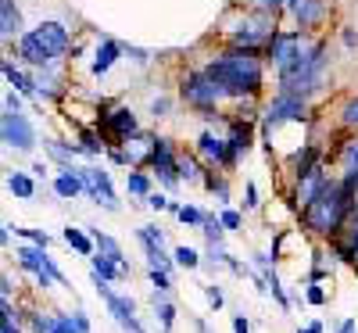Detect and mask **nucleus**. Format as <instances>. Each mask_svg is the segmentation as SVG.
<instances>
[{"label":"nucleus","mask_w":358,"mask_h":333,"mask_svg":"<svg viewBox=\"0 0 358 333\" xmlns=\"http://www.w3.org/2000/svg\"><path fill=\"white\" fill-rule=\"evenodd\" d=\"M222 86H226V97H255L262 90V57L255 47H233L226 50L222 57H215L212 65H208Z\"/></svg>","instance_id":"1"},{"label":"nucleus","mask_w":358,"mask_h":333,"mask_svg":"<svg viewBox=\"0 0 358 333\" xmlns=\"http://www.w3.org/2000/svg\"><path fill=\"white\" fill-rule=\"evenodd\" d=\"M355 194L344 187V183H330L308 208H301V219H305V229L319 233V236H337L341 226L348 222L351 208H355Z\"/></svg>","instance_id":"2"},{"label":"nucleus","mask_w":358,"mask_h":333,"mask_svg":"<svg viewBox=\"0 0 358 333\" xmlns=\"http://www.w3.org/2000/svg\"><path fill=\"white\" fill-rule=\"evenodd\" d=\"M322 72H326V47L322 43H301L297 62L280 76V94L290 97H308L322 86Z\"/></svg>","instance_id":"3"},{"label":"nucleus","mask_w":358,"mask_h":333,"mask_svg":"<svg viewBox=\"0 0 358 333\" xmlns=\"http://www.w3.org/2000/svg\"><path fill=\"white\" fill-rule=\"evenodd\" d=\"M222 97H226V86H222L212 72H208V69L187 76V83H183V101L194 104V108H215Z\"/></svg>","instance_id":"4"},{"label":"nucleus","mask_w":358,"mask_h":333,"mask_svg":"<svg viewBox=\"0 0 358 333\" xmlns=\"http://www.w3.org/2000/svg\"><path fill=\"white\" fill-rule=\"evenodd\" d=\"M151 169H155V176L162 179L165 187H179V183H183V179H179V158L172 155V143L165 136L151 140Z\"/></svg>","instance_id":"5"},{"label":"nucleus","mask_w":358,"mask_h":333,"mask_svg":"<svg viewBox=\"0 0 358 333\" xmlns=\"http://www.w3.org/2000/svg\"><path fill=\"white\" fill-rule=\"evenodd\" d=\"M0 133H4V143L15 147V150H33L36 147V133H33V126H29V118L22 111H4Z\"/></svg>","instance_id":"6"},{"label":"nucleus","mask_w":358,"mask_h":333,"mask_svg":"<svg viewBox=\"0 0 358 333\" xmlns=\"http://www.w3.org/2000/svg\"><path fill=\"white\" fill-rule=\"evenodd\" d=\"M308 115V108H305V97H290V94H280L273 104H268V111H265V126H262V133H268L276 122H301V118Z\"/></svg>","instance_id":"7"},{"label":"nucleus","mask_w":358,"mask_h":333,"mask_svg":"<svg viewBox=\"0 0 358 333\" xmlns=\"http://www.w3.org/2000/svg\"><path fill=\"white\" fill-rule=\"evenodd\" d=\"M79 172H83L86 194L94 197L97 204H104L108 211H118V197H115V187H111V176L104 169H79Z\"/></svg>","instance_id":"8"},{"label":"nucleus","mask_w":358,"mask_h":333,"mask_svg":"<svg viewBox=\"0 0 358 333\" xmlns=\"http://www.w3.org/2000/svg\"><path fill=\"white\" fill-rule=\"evenodd\" d=\"M301 33H273V40H268V54H273V62L280 69V76L297 62V54H301Z\"/></svg>","instance_id":"9"},{"label":"nucleus","mask_w":358,"mask_h":333,"mask_svg":"<svg viewBox=\"0 0 358 333\" xmlns=\"http://www.w3.org/2000/svg\"><path fill=\"white\" fill-rule=\"evenodd\" d=\"M18 57H22L25 65H33V69H47V65L54 62V54L40 43L36 33H22V40H18Z\"/></svg>","instance_id":"10"},{"label":"nucleus","mask_w":358,"mask_h":333,"mask_svg":"<svg viewBox=\"0 0 358 333\" xmlns=\"http://www.w3.org/2000/svg\"><path fill=\"white\" fill-rule=\"evenodd\" d=\"M33 33L40 36V43H43L54 57H62V54L69 50V29H65L62 22H40Z\"/></svg>","instance_id":"11"},{"label":"nucleus","mask_w":358,"mask_h":333,"mask_svg":"<svg viewBox=\"0 0 358 333\" xmlns=\"http://www.w3.org/2000/svg\"><path fill=\"white\" fill-rule=\"evenodd\" d=\"M326 187H330V179H326V172H322V165H315L308 176H301L297 179V204L301 208H308Z\"/></svg>","instance_id":"12"},{"label":"nucleus","mask_w":358,"mask_h":333,"mask_svg":"<svg viewBox=\"0 0 358 333\" xmlns=\"http://www.w3.org/2000/svg\"><path fill=\"white\" fill-rule=\"evenodd\" d=\"M197 147H201V155L204 158H212L215 165H233V155H229V140H222V136H215V133H201V140H197Z\"/></svg>","instance_id":"13"},{"label":"nucleus","mask_w":358,"mask_h":333,"mask_svg":"<svg viewBox=\"0 0 358 333\" xmlns=\"http://www.w3.org/2000/svg\"><path fill=\"white\" fill-rule=\"evenodd\" d=\"M83 190H86V183H83V172H79V169L65 165L62 172L54 176V194H57V197L72 201V197H76V194H83Z\"/></svg>","instance_id":"14"},{"label":"nucleus","mask_w":358,"mask_h":333,"mask_svg":"<svg viewBox=\"0 0 358 333\" xmlns=\"http://www.w3.org/2000/svg\"><path fill=\"white\" fill-rule=\"evenodd\" d=\"M62 240H65L72 251H79L83 258H94V255H97V244H94V233H90V229H76V226H69V229L62 233Z\"/></svg>","instance_id":"15"},{"label":"nucleus","mask_w":358,"mask_h":333,"mask_svg":"<svg viewBox=\"0 0 358 333\" xmlns=\"http://www.w3.org/2000/svg\"><path fill=\"white\" fill-rule=\"evenodd\" d=\"M0 33L22 36V11H18L15 0H0Z\"/></svg>","instance_id":"16"},{"label":"nucleus","mask_w":358,"mask_h":333,"mask_svg":"<svg viewBox=\"0 0 358 333\" xmlns=\"http://www.w3.org/2000/svg\"><path fill=\"white\" fill-rule=\"evenodd\" d=\"M90 233H94V244H97V251H101V255H108L111 262H118V265H122V269L129 272L126 255H122V244H118L115 236H108V233H101V229H90Z\"/></svg>","instance_id":"17"},{"label":"nucleus","mask_w":358,"mask_h":333,"mask_svg":"<svg viewBox=\"0 0 358 333\" xmlns=\"http://www.w3.org/2000/svg\"><path fill=\"white\" fill-rule=\"evenodd\" d=\"M90 272H97V276H101V280H108V283H111V280H122V276H126V269L118 265V262H111L108 255H101V251H97L94 258H90Z\"/></svg>","instance_id":"18"},{"label":"nucleus","mask_w":358,"mask_h":333,"mask_svg":"<svg viewBox=\"0 0 358 333\" xmlns=\"http://www.w3.org/2000/svg\"><path fill=\"white\" fill-rule=\"evenodd\" d=\"M108 126H111V133H115V136H136V118H133V111H129V108L111 111V115H108Z\"/></svg>","instance_id":"19"},{"label":"nucleus","mask_w":358,"mask_h":333,"mask_svg":"<svg viewBox=\"0 0 358 333\" xmlns=\"http://www.w3.org/2000/svg\"><path fill=\"white\" fill-rule=\"evenodd\" d=\"M118 54H122V47H118L115 40H104V43L97 47V54H94V72L104 76V72L115 65V57H118Z\"/></svg>","instance_id":"20"},{"label":"nucleus","mask_w":358,"mask_h":333,"mask_svg":"<svg viewBox=\"0 0 358 333\" xmlns=\"http://www.w3.org/2000/svg\"><path fill=\"white\" fill-rule=\"evenodd\" d=\"M262 40L268 43L273 36H268L265 29H258V25H244V29H236V33H233V43H236V47H255V50H258Z\"/></svg>","instance_id":"21"},{"label":"nucleus","mask_w":358,"mask_h":333,"mask_svg":"<svg viewBox=\"0 0 358 333\" xmlns=\"http://www.w3.org/2000/svg\"><path fill=\"white\" fill-rule=\"evenodd\" d=\"M248 147H251V129H248L244 122H233V133H229V155H233V165H236V158H241Z\"/></svg>","instance_id":"22"},{"label":"nucleus","mask_w":358,"mask_h":333,"mask_svg":"<svg viewBox=\"0 0 358 333\" xmlns=\"http://www.w3.org/2000/svg\"><path fill=\"white\" fill-rule=\"evenodd\" d=\"M8 190H11L15 197H22V201H33V197H36V183H33L25 172H11V176H8Z\"/></svg>","instance_id":"23"},{"label":"nucleus","mask_w":358,"mask_h":333,"mask_svg":"<svg viewBox=\"0 0 358 333\" xmlns=\"http://www.w3.org/2000/svg\"><path fill=\"white\" fill-rule=\"evenodd\" d=\"M155 316H158L162 330L172 333V326H176V305H172V301H165V294H155Z\"/></svg>","instance_id":"24"},{"label":"nucleus","mask_w":358,"mask_h":333,"mask_svg":"<svg viewBox=\"0 0 358 333\" xmlns=\"http://www.w3.org/2000/svg\"><path fill=\"white\" fill-rule=\"evenodd\" d=\"M136 240L143 244V251H155V248L165 244V229L162 226H140L136 229Z\"/></svg>","instance_id":"25"},{"label":"nucleus","mask_w":358,"mask_h":333,"mask_svg":"<svg viewBox=\"0 0 358 333\" xmlns=\"http://www.w3.org/2000/svg\"><path fill=\"white\" fill-rule=\"evenodd\" d=\"M319 15H322V0H305L301 11H297V25H301V29H312V25L319 22Z\"/></svg>","instance_id":"26"},{"label":"nucleus","mask_w":358,"mask_h":333,"mask_svg":"<svg viewBox=\"0 0 358 333\" xmlns=\"http://www.w3.org/2000/svg\"><path fill=\"white\" fill-rule=\"evenodd\" d=\"M126 190L133 197H151V179H147V172H129L126 176Z\"/></svg>","instance_id":"27"},{"label":"nucleus","mask_w":358,"mask_h":333,"mask_svg":"<svg viewBox=\"0 0 358 333\" xmlns=\"http://www.w3.org/2000/svg\"><path fill=\"white\" fill-rule=\"evenodd\" d=\"M4 79H8L15 90H22V94H33V90H36V83H29V79H25V76H22L11 62H4Z\"/></svg>","instance_id":"28"},{"label":"nucleus","mask_w":358,"mask_h":333,"mask_svg":"<svg viewBox=\"0 0 358 333\" xmlns=\"http://www.w3.org/2000/svg\"><path fill=\"white\" fill-rule=\"evenodd\" d=\"M201 233L208 236V244H222V233H226V226H222V219L208 215V219H204V226H201Z\"/></svg>","instance_id":"29"},{"label":"nucleus","mask_w":358,"mask_h":333,"mask_svg":"<svg viewBox=\"0 0 358 333\" xmlns=\"http://www.w3.org/2000/svg\"><path fill=\"white\" fill-rule=\"evenodd\" d=\"M172 258H176L179 269H197V265H201V255H197L194 248H187V244H183V248H176Z\"/></svg>","instance_id":"30"},{"label":"nucleus","mask_w":358,"mask_h":333,"mask_svg":"<svg viewBox=\"0 0 358 333\" xmlns=\"http://www.w3.org/2000/svg\"><path fill=\"white\" fill-rule=\"evenodd\" d=\"M151 287H155V294H169L172 290V276H169L165 269L151 265Z\"/></svg>","instance_id":"31"},{"label":"nucleus","mask_w":358,"mask_h":333,"mask_svg":"<svg viewBox=\"0 0 358 333\" xmlns=\"http://www.w3.org/2000/svg\"><path fill=\"white\" fill-rule=\"evenodd\" d=\"M204 211L201 208H194V204H183V208H179V222H187V226H204Z\"/></svg>","instance_id":"32"},{"label":"nucleus","mask_w":358,"mask_h":333,"mask_svg":"<svg viewBox=\"0 0 358 333\" xmlns=\"http://www.w3.org/2000/svg\"><path fill=\"white\" fill-rule=\"evenodd\" d=\"M204 172L197 169V162L187 155V158H179V179H187V183H194V179H201Z\"/></svg>","instance_id":"33"},{"label":"nucleus","mask_w":358,"mask_h":333,"mask_svg":"<svg viewBox=\"0 0 358 333\" xmlns=\"http://www.w3.org/2000/svg\"><path fill=\"white\" fill-rule=\"evenodd\" d=\"M15 233H18V236H25L29 244H40V248H47V244H50V236H47L43 229H29V226H15Z\"/></svg>","instance_id":"34"},{"label":"nucleus","mask_w":358,"mask_h":333,"mask_svg":"<svg viewBox=\"0 0 358 333\" xmlns=\"http://www.w3.org/2000/svg\"><path fill=\"white\" fill-rule=\"evenodd\" d=\"M29 323H33V333H54V316L33 312V316H29Z\"/></svg>","instance_id":"35"},{"label":"nucleus","mask_w":358,"mask_h":333,"mask_svg":"<svg viewBox=\"0 0 358 333\" xmlns=\"http://www.w3.org/2000/svg\"><path fill=\"white\" fill-rule=\"evenodd\" d=\"M204 297H208V305H212V309H222V305H226V294H222L219 283H208V287H204Z\"/></svg>","instance_id":"36"},{"label":"nucleus","mask_w":358,"mask_h":333,"mask_svg":"<svg viewBox=\"0 0 358 333\" xmlns=\"http://www.w3.org/2000/svg\"><path fill=\"white\" fill-rule=\"evenodd\" d=\"M344 172H358V140L344 147Z\"/></svg>","instance_id":"37"},{"label":"nucleus","mask_w":358,"mask_h":333,"mask_svg":"<svg viewBox=\"0 0 358 333\" xmlns=\"http://www.w3.org/2000/svg\"><path fill=\"white\" fill-rule=\"evenodd\" d=\"M54 333H83L72 316H54Z\"/></svg>","instance_id":"38"},{"label":"nucleus","mask_w":358,"mask_h":333,"mask_svg":"<svg viewBox=\"0 0 358 333\" xmlns=\"http://www.w3.org/2000/svg\"><path fill=\"white\" fill-rule=\"evenodd\" d=\"M341 118H344V126H358V97L344 104V111H341Z\"/></svg>","instance_id":"39"},{"label":"nucleus","mask_w":358,"mask_h":333,"mask_svg":"<svg viewBox=\"0 0 358 333\" xmlns=\"http://www.w3.org/2000/svg\"><path fill=\"white\" fill-rule=\"evenodd\" d=\"M219 219H222V226H226V229H241V222H244V219H241V211H233V208H226Z\"/></svg>","instance_id":"40"},{"label":"nucleus","mask_w":358,"mask_h":333,"mask_svg":"<svg viewBox=\"0 0 358 333\" xmlns=\"http://www.w3.org/2000/svg\"><path fill=\"white\" fill-rule=\"evenodd\" d=\"M305 297H308V305H315V309L326 305V290H322L319 283H308V294H305Z\"/></svg>","instance_id":"41"},{"label":"nucleus","mask_w":358,"mask_h":333,"mask_svg":"<svg viewBox=\"0 0 358 333\" xmlns=\"http://www.w3.org/2000/svg\"><path fill=\"white\" fill-rule=\"evenodd\" d=\"M115 323H118V326H122L126 333H147V330L140 326V319H136V316H122V319H115Z\"/></svg>","instance_id":"42"},{"label":"nucleus","mask_w":358,"mask_h":333,"mask_svg":"<svg viewBox=\"0 0 358 333\" xmlns=\"http://www.w3.org/2000/svg\"><path fill=\"white\" fill-rule=\"evenodd\" d=\"M251 8H258V11H276V8H283L287 0H248Z\"/></svg>","instance_id":"43"},{"label":"nucleus","mask_w":358,"mask_h":333,"mask_svg":"<svg viewBox=\"0 0 358 333\" xmlns=\"http://www.w3.org/2000/svg\"><path fill=\"white\" fill-rule=\"evenodd\" d=\"M244 208H258V187L255 183H248V190H244Z\"/></svg>","instance_id":"44"},{"label":"nucleus","mask_w":358,"mask_h":333,"mask_svg":"<svg viewBox=\"0 0 358 333\" xmlns=\"http://www.w3.org/2000/svg\"><path fill=\"white\" fill-rule=\"evenodd\" d=\"M233 333H251V323H248L244 312H241V316H233Z\"/></svg>","instance_id":"45"},{"label":"nucleus","mask_w":358,"mask_h":333,"mask_svg":"<svg viewBox=\"0 0 358 333\" xmlns=\"http://www.w3.org/2000/svg\"><path fill=\"white\" fill-rule=\"evenodd\" d=\"M147 204H151V208H155V211H162V208H169V204H172V201H169V197H165V194H151V197H147Z\"/></svg>","instance_id":"46"},{"label":"nucleus","mask_w":358,"mask_h":333,"mask_svg":"<svg viewBox=\"0 0 358 333\" xmlns=\"http://www.w3.org/2000/svg\"><path fill=\"white\" fill-rule=\"evenodd\" d=\"M72 319H76V326H79L83 333H90V316H86L83 309H79V312H72Z\"/></svg>","instance_id":"47"},{"label":"nucleus","mask_w":358,"mask_h":333,"mask_svg":"<svg viewBox=\"0 0 358 333\" xmlns=\"http://www.w3.org/2000/svg\"><path fill=\"white\" fill-rule=\"evenodd\" d=\"M11 290H15V283H11V276H4V280H0V297L11 301Z\"/></svg>","instance_id":"48"},{"label":"nucleus","mask_w":358,"mask_h":333,"mask_svg":"<svg viewBox=\"0 0 358 333\" xmlns=\"http://www.w3.org/2000/svg\"><path fill=\"white\" fill-rule=\"evenodd\" d=\"M4 108H8V111H22V101H18L15 94H8V101H4Z\"/></svg>","instance_id":"49"},{"label":"nucleus","mask_w":358,"mask_h":333,"mask_svg":"<svg viewBox=\"0 0 358 333\" xmlns=\"http://www.w3.org/2000/svg\"><path fill=\"white\" fill-rule=\"evenodd\" d=\"M337 333H358V326H355V319H344V323L337 326Z\"/></svg>","instance_id":"50"},{"label":"nucleus","mask_w":358,"mask_h":333,"mask_svg":"<svg viewBox=\"0 0 358 333\" xmlns=\"http://www.w3.org/2000/svg\"><path fill=\"white\" fill-rule=\"evenodd\" d=\"M297 333H322V323H308V326H297Z\"/></svg>","instance_id":"51"},{"label":"nucleus","mask_w":358,"mask_h":333,"mask_svg":"<svg viewBox=\"0 0 358 333\" xmlns=\"http://www.w3.org/2000/svg\"><path fill=\"white\" fill-rule=\"evenodd\" d=\"M169 111V101H155V115H165Z\"/></svg>","instance_id":"52"},{"label":"nucleus","mask_w":358,"mask_h":333,"mask_svg":"<svg viewBox=\"0 0 358 333\" xmlns=\"http://www.w3.org/2000/svg\"><path fill=\"white\" fill-rule=\"evenodd\" d=\"M301 4H305V0H287V8H290L294 15H297V11H301Z\"/></svg>","instance_id":"53"},{"label":"nucleus","mask_w":358,"mask_h":333,"mask_svg":"<svg viewBox=\"0 0 358 333\" xmlns=\"http://www.w3.org/2000/svg\"><path fill=\"white\" fill-rule=\"evenodd\" d=\"M351 248H355V258H358V226H355V233H351ZM358 265V262H355Z\"/></svg>","instance_id":"54"},{"label":"nucleus","mask_w":358,"mask_h":333,"mask_svg":"<svg viewBox=\"0 0 358 333\" xmlns=\"http://www.w3.org/2000/svg\"><path fill=\"white\" fill-rule=\"evenodd\" d=\"M197 333H212V330H208V323H204V319H197Z\"/></svg>","instance_id":"55"}]
</instances>
